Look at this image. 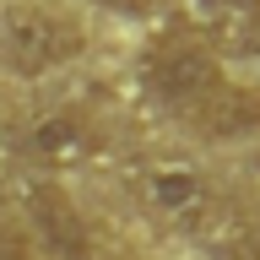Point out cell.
<instances>
[{
  "label": "cell",
  "mask_w": 260,
  "mask_h": 260,
  "mask_svg": "<svg viewBox=\"0 0 260 260\" xmlns=\"http://www.w3.org/2000/svg\"><path fill=\"white\" fill-rule=\"evenodd\" d=\"M81 49H87L81 22L49 0H16L0 16V60L16 76H49V71L71 65Z\"/></svg>",
  "instance_id": "6da1fadb"
},
{
  "label": "cell",
  "mask_w": 260,
  "mask_h": 260,
  "mask_svg": "<svg viewBox=\"0 0 260 260\" xmlns=\"http://www.w3.org/2000/svg\"><path fill=\"white\" fill-rule=\"evenodd\" d=\"M146 87H152L162 103L195 114L222 87V60L206 54L195 38H162V44L146 54Z\"/></svg>",
  "instance_id": "7a4b0ae2"
},
{
  "label": "cell",
  "mask_w": 260,
  "mask_h": 260,
  "mask_svg": "<svg viewBox=\"0 0 260 260\" xmlns=\"http://www.w3.org/2000/svg\"><path fill=\"white\" fill-rule=\"evenodd\" d=\"M16 201H22V222H27V233L38 239V249H49L54 260H92L98 255L87 217L71 206V195H65L54 179H27V184L16 190Z\"/></svg>",
  "instance_id": "3957f363"
},
{
  "label": "cell",
  "mask_w": 260,
  "mask_h": 260,
  "mask_svg": "<svg viewBox=\"0 0 260 260\" xmlns=\"http://www.w3.org/2000/svg\"><path fill=\"white\" fill-rule=\"evenodd\" d=\"M184 27L217 60H260V0H179Z\"/></svg>",
  "instance_id": "277c9868"
},
{
  "label": "cell",
  "mask_w": 260,
  "mask_h": 260,
  "mask_svg": "<svg viewBox=\"0 0 260 260\" xmlns=\"http://www.w3.org/2000/svg\"><path fill=\"white\" fill-rule=\"evenodd\" d=\"M27 152L44 162L49 174H71V168H81V162H92L98 130L87 125L81 114H71V109H49V114H38V119H32Z\"/></svg>",
  "instance_id": "5b68a950"
},
{
  "label": "cell",
  "mask_w": 260,
  "mask_h": 260,
  "mask_svg": "<svg viewBox=\"0 0 260 260\" xmlns=\"http://www.w3.org/2000/svg\"><path fill=\"white\" fill-rule=\"evenodd\" d=\"M141 195L146 206L162 211V217H174V222H184V217H195V211H206V179L195 174L190 162H152L141 174Z\"/></svg>",
  "instance_id": "8992f818"
},
{
  "label": "cell",
  "mask_w": 260,
  "mask_h": 260,
  "mask_svg": "<svg viewBox=\"0 0 260 260\" xmlns=\"http://www.w3.org/2000/svg\"><path fill=\"white\" fill-rule=\"evenodd\" d=\"M190 119L201 125V136H211V141H239V136H255V130H260V92L222 81V87H217V92H211L206 103L190 114Z\"/></svg>",
  "instance_id": "52a82bcc"
},
{
  "label": "cell",
  "mask_w": 260,
  "mask_h": 260,
  "mask_svg": "<svg viewBox=\"0 0 260 260\" xmlns=\"http://www.w3.org/2000/svg\"><path fill=\"white\" fill-rule=\"evenodd\" d=\"M0 260H32V244L22 228H0Z\"/></svg>",
  "instance_id": "ba28073f"
},
{
  "label": "cell",
  "mask_w": 260,
  "mask_h": 260,
  "mask_svg": "<svg viewBox=\"0 0 260 260\" xmlns=\"http://www.w3.org/2000/svg\"><path fill=\"white\" fill-rule=\"evenodd\" d=\"M109 11H125V16H152V11H162L168 0H103Z\"/></svg>",
  "instance_id": "9c48e42d"
},
{
  "label": "cell",
  "mask_w": 260,
  "mask_h": 260,
  "mask_svg": "<svg viewBox=\"0 0 260 260\" xmlns=\"http://www.w3.org/2000/svg\"><path fill=\"white\" fill-rule=\"evenodd\" d=\"M0 162H6V136H0Z\"/></svg>",
  "instance_id": "30bf717a"
},
{
  "label": "cell",
  "mask_w": 260,
  "mask_h": 260,
  "mask_svg": "<svg viewBox=\"0 0 260 260\" xmlns=\"http://www.w3.org/2000/svg\"><path fill=\"white\" fill-rule=\"evenodd\" d=\"M92 260H119V255H92Z\"/></svg>",
  "instance_id": "8fae6325"
}]
</instances>
